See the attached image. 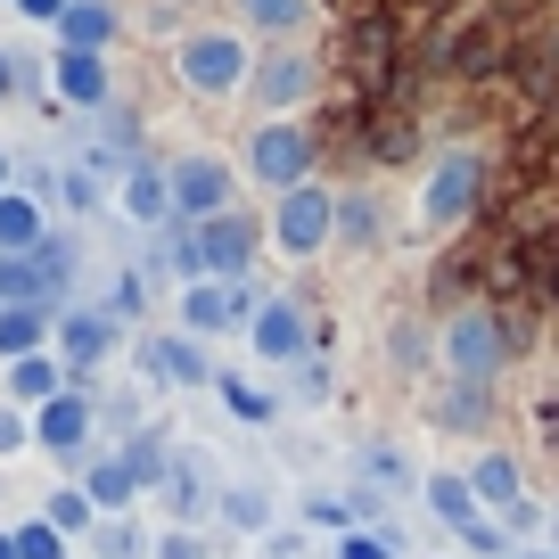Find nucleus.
<instances>
[{
    "label": "nucleus",
    "mask_w": 559,
    "mask_h": 559,
    "mask_svg": "<svg viewBox=\"0 0 559 559\" xmlns=\"http://www.w3.org/2000/svg\"><path fill=\"white\" fill-rule=\"evenodd\" d=\"M41 519H50L58 535L74 543V535H91V526H99V510H91V493H83V486H58V493H50V510H41Z\"/></svg>",
    "instance_id": "c756f323"
},
{
    "label": "nucleus",
    "mask_w": 559,
    "mask_h": 559,
    "mask_svg": "<svg viewBox=\"0 0 559 559\" xmlns=\"http://www.w3.org/2000/svg\"><path fill=\"white\" fill-rule=\"evenodd\" d=\"M74 486L91 493V510H99V519H132V502H140V477H132V461H123V453H91Z\"/></svg>",
    "instance_id": "2eb2a0df"
},
{
    "label": "nucleus",
    "mask_w": 559,
    "mask_h": 559,
    "mask_svg": "<svg viewBox=\"0 0 559 559\" xmlns=\"http://www.w3.org/2000/svg\"><path fill=\"white\" fill-rule=\"evenodd\" d=\"M58 190H67V206H74V214H99V206H107V190H99V174H83V165H74V174H67V181H58Z\"/></svg>",
    "instance_id": "c9c22d12"
},
{
    "label": "nucleus",
    "mask_w": 559,
    "mask_h": 559,
    "mask_svg": "<svg viewBox=\"0 0 559 559\" xmlns=\"http://www.w3.org/2000/svg\"><path fill=\"white\" fill-rule=\"evenodd\" d=\"M230 9H239V34H263L272 50L313 25V0H230Z\"/></svg>",
    "instance_id": "a211bd4d"
},
{
    "label": "nucleus",
    "mask_w": 559,
    "mask_h": 559,
    "mask_svg": "<svg viewBox=\"0 0 559 559\" xmlns=\"http://www.w3.org/2000/svg\"><path fill=\"white\" fill-rule=\"evenodd\" d=\"M313 157H321V140L305 132L297 116H288V123H255V132H247V157H239V165L280 198V190H297V181H313Z\"/></svg>",
    "instance_id": "0eeeda50"
},
{
    "label": "nucleus",
    "mask_w": 559,
    "mask_h": 559,
    "mask_svg": "<svg viewBox=\"0 0 559 559\" xmlns=\"http://www.w3.org/2000/svg\"><path fill=\"white\" fill-rule=\"evenodd\" d=\"M214 386H223V403L247 419V428H272V419H280V395H272V386H255V379H230V370H214Z\"/></svg>",
    "instance_id": "bb28decb"
},
{
    "label": "nucleus",
    "mask_w": 559,
    "mask_h": 559,
    "mask_svg": "<svg viewBox=\"0 0 559 559\" xmlns=\"http://www.w3.org/2000/svg\"><path fill=\"white\" fill-rule=\"evenodd\" d=\"M157 493H174V502H181V510H190V502H198V493H214V477H206V461H198V453H181V461H174V469H165V486H157Z\"/></svg>",
    "instance_id": "2f4dec72"
},
{
    "label": "nucleus",
    "mask_w": 559,
    "mask_h": 559,
    "mask_svg": "<svg viewBox=\"0 0 559 559\" xmlns=\"http://www.w3.org/2000/svg\"><path fill=\"white\" fill-rule=\"evenodd\" d=\"M116 9L107 0H67V17H58V50H99L107 58V41H116Z\"/></svg>",
    "instance_id": "aec40b11"
},
{
    "label": "nucleus",
    "mask_w": 559,
    "mask_h": 559,
    "mask_svg": "<svg viewBox=\"0 0 559 559\" xmlns=\"http://www.w3.org/2000/svg\"><path fill=\"white\" fill-rule=\"evenodd\" d=\"M116 206H123V223H140V230H174V190H165V165H132Z\"/></svg>",
    "instance_id": "f3484780"
},
{
    "label": "nucleus",
    "mask_w": 559,
    "mask_h": 559,
    "mask_svg": "<svg viewBox=\"0 0 559 559\" xmlns=\"http://www.w3.org/2000/svg\"><path fill=\"white\" fill-rule=\"evenodd\" d=\"M50 321L41 305H0V362H25V354H50Z\"/></svg>",
    "instance_id": "4be33fe9"
},
{
    "label": "nucleus",
    "mask_w": 559,
    "mask_h": 559,
    "mask_svg": "<svg viewBox=\"0 0 559 559\" xmlns=\"http://www.w3.org/2000/svg\"><path fill=\"white\" fill-rule=\"evenodd\" d=\"M17 559H67V535L50 519H17Z\"/></svg>",
    "instance_id": "473e14b6"
},
{
    "label": "nucleus",
    "mask_w": 559,
    "mask_h": 559,
    "mask_svg": "<svg viewBox=\"0 0 559 559\" xmlns=\"http://www.w3.org/2000/svg\"><path fill=\"white\" fill-rule=\"evenodd\" d=\"M255 247H263V223H247L239 206L230 214H214V223H174V280L181 288H198V280H247L255 272Z\"/></svg>",
    "instance_id": "f257e3e1"
},
{
    "label": "nucleus",
    "mask_w": 559,
    "mask_h": 559,
    "mask_svg": "<svg viewBox=\"0 0 559 559\" xmlns=\"http://www.w3.org/2000/svg\"><path fill=\"white\" fill-rule=\"evenodd\" d=\"M428 419H437V428H486L493 419V386H453Z\"/></svg>",
    "instance_id": "c85d7f7f"
},
{
    "label": "nucleus",
    "mask_w": 559,
    "mask_h": 559,
    "mask_svg": "<svg viewBox=\"0 0 559 559\" xmlns=\"http://www.w3.org/2000/svg\"><path fill=\"white\" fill-rule=\"evenodd\" d=\"M255 305H263V288H255V272L247 280H198V288H181V337H223V330H239V321H255Z\"/></svg>",
    "instance_id": "9d476101"
},
{
    "label": "nucleus",
    "mask_w": 559,
    "mask_h": 559,
    "mask_svg": "<svg viewBox=\"0 0 559 559\" xmlns=\"http://www.w3.org/2000/svg\"><path fill=\"white\" fill-rule=\"evenodd\" d=\"M165 190H174V223H214V214H230V198H239V165H223L214 148H190V157L165 165Z\"/></svg>",
    "instance_id": "423d86ee"
},
{
    "label": "nucleus",
    "mask_w": 559,
    "mask_h": 559,
    "mask_svg": "<svg viewBox=\"0 0 559 559\" xmlns=\"http://www.w3.org/2000/svg\"><path fill=\"white\" fill-rule=\"evenodd\" d=\"M263 239L280 247V255H321V247H337V190H321V181H297V190H280L272 214H263Z\"/></svg>",
    "instance_id": "20e7f679"
},
{
    "label": "nucleus",
    "mask_w": 559,
    "mask_h": 559,
    "mask_svg": "<svg viewBox=\"0 0 559 559\" xmlns=\"http://www.w3.org/2000/svg\"><path fill=\"white\" fill-rule=\"evenodd\" d=\"M0 559H17V526H0Z\"/></svg>",
    "instance_id": "79ce46f5"
},
{
    "label": "nucleus",
    "mask_w": 559,
    "mask_h": 559,
    "mask_svg": "<svg viewBox=\"0 0 559 559\" xmlns=\"http://www.w3.org/2000/svg\"><path fill=\"white\" fill-rule=\"evenodd\" d=\"M354 469H362L370 493H395V502H412V493H419L412 453H395V444H362V453H354Z\"/></svg>",
    "instance_id": "412c9836"
},
{
    "label": "nucleus",
    "mask_w": 559,
    "mask_h": 559,
    "mask_svg": "<svg viewBox=\"0 0 559 559\" xmlns=\"http://www.w3.org/2000/svg\"><path fill=\"white\" fill-rule=\"evenodd\" d=\"M50 395H67V362H58V354H25V362H9V403H17V412H25V403L41 412Z\"/></svg>",
    "instance_id": "b1692460"
},
{
    "label": "nucleus",
    "mask_w": 559,
    "mask_h": 559,
    "mask_svg": "<svg viewBox=\"0 0 559 559\" xmlns=\"http://www.w3.org/2000/svg\"><path fill=\"white\" fill-rule=\"evenodd\" d=\"M116 346H123V321L107 313V305H58V321H50V354L67 362V386H83V370H99Z\"/></svg>",
    "instance_id": "6e6552de"
},
{
    "label": "nucleus",
    "mask_w": 559,
    "mask_h": 559,
    "mask_svg": "<svg viewBox=\"0 0 559 559\" xmlns=\"http://www.w3.org/2000/svg\"><path fill=\"white\" fill-rule=\"evenodd\" d=\"M247 67H255V50H247L239 25H190V34L174 41V74L190 99H247Z\"/></svg>",
    "instance_id": "f03ea898"
},
{
    "label": "nucleus",
    "mask_w": 559,
    "mask_h": 559,
    "mask_svg": "<svg viewBox=\"0 0 559 559\" xmlns=\"http://www.w3.org/2000/svg\"><path fill=\"white\" fill-rule=\"evenodd\" d=\"M297 551H305L297 526H272V535H263V559H297Z\"/></svg>",
    "instance_id": "4c0bfd02"
},
{
    "label": "nucleus",
    "mask_w": 559,
    "mask_h": 559,
    "mask_svg": "<svg viewBox=\"0 0 559 559\" xmlns=\"http://www.w3.org/2000/svg\"><path fill=\"white\" fill-rule=\"evenodd\" d=\"M50 74H58V99L83 107V116H107V107H116V74H107L99 50H58Z\"/></svg>",
    "instance_id": "4468645a"
},
{
    "label": "nucleus",
    "mask_w": 559,
    "mask_h": 559,
    "mask_svg": "<svg viewBox=\"0 0 559 559\" xmlns=\"http://www.w3.org/2000/svg\"><path fill=\"white\" fill-rule=\"evenodd\" d=\"M469 493H477V510H519L526 502V477H519V453H502V444H477V461L469 469Z\"/></svg>",
    "instance_id": "dca6fc26"
},
{
    "label": "nucleus",
    "mask_w": 559,
    "mask_h": 559,
    "mask_svg": "<svg viewBox=\"0 0 559 559\" xmlns=\"http://www.w3.org/2000/svg\"><path fill=\"white\" fill-rule=\"evenodd\" d=\"M419 502L437 510V519L453 526V535L477 519V493H469V477H461V469H428V477H419Z\"/></svg>",
    "instance_id": "a878e982"
},
{
    "label": "nucleus",
    "mask_w": 559,
    "mask_h": 559,
    "mask_svg": "<svg viewBox=\"0 0 559 559\" xmlns=\"http://www.w3.org/2000/svg\"><path fill=\"white\" fill-rule=\"evenodd\" d=\"M0 493H9V477H0Z\"/></svg>",
    "instance_id": "a18cd8bd"
},
{
    "label": "nucleus",
    "mask_w": 559,
    "mask_h": 559,
    "mask_svg": "<svg viewBox=\"0 0 559 559\" xmlns=\"http://www.w3.org/2000/svg\"><path fill=\"white\" fill-rule=\"evenodd\" d=\"M247 354H255V362H272V370L305 362V354H313V321H305V305H297V297H263L255 321H247Z\"/></svg>",
    "instance_id": "9b49d317"
},
{
    "label": "nucleus",
    "mask_w": 559,
    "mask_h": 559,
    "mask_svg": "<svg viewBox=\"0 0 559 559\" xmlns=\"http://www.w3.org/2000/svg\"><path fill=\"white\" fill-rule=\"evenodd\" d=\"M25 444H34V419H25L17 403H0V461H9V453H25Z\"/></svg>",
    "instance_id": "e433bc0d"
},
{
    "label": "nucleus",
    "mask_w": 559,
    "mask_h": 559,
    "mask_svg": "<svg viewBox=\"0 0 559 559\" xmlns=\"http://www.w3.org/2000/svg\"><path fill=\"white\" fill-rule=\"evenodd\" d=\"M148 559H214V535L206 526H165V535L148 543Z\"/></svg>",
    "instance_id": "7c9ffc66"
},
{
    "label": "nucleus",
    "mask_w": 559,
    "mask_h": 559,
    "mask_svg": "<svg viewBox=\"0 0 559 559\" xmlns=\"http://www.w3.org/2000/svg\"><path fill=\"white\" fill-rule=\"evenodd\" d=\"M510 559H559V551H510Z\"/></svg>",
    "instance_id": "c03bdc74"
},
{
    "label": "nucleus",
    "mask_w": 559,
    "mask_h": 559,
    "mask_svg": "<svg viewBox=\"0 0 559 559\" xmlns=\"http://www.w3.org/2000/svg\"><path fill=\"white\" fill-rule=\"evenodd\" d=\"M9 9H17V17H34V25H58V17H67V0H9Z\"/></svg>",
    "instance_id": "58836bf2"
},
{
    "label": "nucleus",
    "mask_w": 559,
    "mask_h": 559,
    "mask_svg": "<svg viewBox=\"0 0 559 559\" xmlns=\"http://www.w3.org/2000/svg\"><path fill=\"white\" fill-rule=\"evenodd\" d=\"M140 379L148 386H214V362L198 337H140Z\"/></svg>",
    "instance_id": "ddd939ff"
},
{
    "label": "nucleus",
    "mask_w": 559,
    "mask_h": 559,
    "mask_svg": "<svg viewBox=\"0 0 559 559\" xmlns=\"http://www.w3.org/2000/svg\"><path fill=\"white\" fill-rule=\"evenodd\" d=\"M0 190H17V165H9V148H0Z\"/></svg>",
    "instance_id": "a19ab883"
},
{
    "label": "nucleus",
    "mask_w": 559,
    "mask_h": 559,
    "mask_svg": "<svg viewBox=\"0 0 559 559\" xmlns=\"http://www.w3.org/2000/svg\"><path fill=\"white\" fill-rule=\"evenodd\" d=\"M543 526H551V551H559V510H551V519H543Z\"/></svg>",
    "instance_id": "37998d69"
},
{
    "label": "nucleus",
    "mask_w": 559,
    "mask_h": 559,
    "mask_svg": "<svg viewBox=\"0 0 559 559\" xmlns=\"http://www.w3.org/2000/svg\"><path fill=\"white\" fill-rule=\"evenodd\" d=\"M437 362L453 370V386H493V370L510 362L502 313H486V305H461V313L437 330Z\"/></svg>",
    "instance_id": "7ed1b4c3"
},
{
    "label": "nucleus",
    "mask_w": 559,
    "mask_h": 559,
    "mask_svg": "<svg viewBox=\"0 0 559 559\" xmlns=\"http://www.w3.org/2000/svg\"><path fill=\"white\" fill-rule=\"evenodd\" d=\"M50 239V214H41L34 190H0V255H34Z\"/></svg>",
    "instance_id": "6ab92c4d"
},
{
    "label": "nucleus",
    "mask_w": 559,
    "mask_h": 559,
    "mask_svg": "<svg viewBox=\"0 0 559 559\" xmlns=\"http://www.w3.org/2000/svg\"><path fill=\"white\" fill-rule=\"evenodd\" d=\"M477 190H486V157H477V148H437V165H428V181H419V230L469 223Z\"/></svg>",
    "instance_id": "39448f33"
},
{
    "label": "nucleus",
    "mask_w": 559,
    "mask_h": 559,
    "mask_svg": "<svg viewBox=\"0 0 559 559\" xmlns=\"http://www.w3.org/2000/svg\"><path fill=\"white\" fill-rule=\"evenodd\" d=\"M461 551H469V559H510V535L486 519V510H477V519L461 526Z\"/></svg>",
    "instance_id": "72a5a7b5"
},
{
    "label": "nucleus",
    "mask_w": 559,
    "mask_h": 559,
    "mask_svg": "<svg viewBox=\"0 0 559 559\" xmlns=\"http://www.w3.org/2000/svg\"><path fill=\"white\" fill-rule=\"evenodd\" d=\"M148 543L157 535H140V519H99L91 526V559H148Z\"/></svg>",
    "instance_id": "cd10ccee"
},
{
    "label": "nucleus",
    "mask_w": 559,
    "mask_h": 559,
    "mask_svg": "<svg viewBox=\"0 0 559 559\" xmlns=\"http://www.w3.org/2000/svg\"><path fill=\"white\" fill-rule=\"evenodd\" d=\"M214 526H230V535H272V493L263 486H214Z\"/></svg>",
    "instance_id": "5701e85b"
},
{
    "label": "nucleus",
    "mask_w": 559,
    "mask_h": 559,
    "mask_svg": "<svg viewBox=\"0 0 559 559\" xmlns=\"http://www.w3.org/2000/svg\"><path fill=\"white\" fill-rule=\"evenodd\" d=\"M247 99H255L263 123H288L305 99H313V58L305 50H263L255 67H247Z\"/></svg>",
    "instance_id": "1a4fd4ad"
},
{
    "label": "nucleus",
    "mask_w": 559,
    "mask_h": 559,
    "mask_svg": "<svg viewBox=\"0 0 559 559\" xmlns=\"http://www.w3.org/2000/svg\"><path fill=\"white\" fill-rule=\"evenodd\" d=\"M337 559H395L386 551V526H346V535H337Z\"/></svg>",
    "instance_id": "f704fd0d"
},
{
    "label": "nucleus",
    "mask_w": 559,
    "mask_h": 559,
    "mask_svg": "<svg viewBox=\"0 0 559 559\" xmlns=\"http://www.w3.org/2000/svg\"><path fill=\"white\" fill-rule=\"evenodd\" d=\"M91 437H99V403H91L83 386H67V395H50L34 412V444H50L58 461H83Z\"/></svg>",
    "instance_id": "f8f14e48"
},
{
    "label": "nucleus",
    "mask_w": 559,
    "mask_h": 559,
    "mask_svg": "<svg viewBox=\"0 0 559 559\" xmlns=\"http://www.w3.org/2000/svg\"><path fill=\"white\" fill-rule=\"evenodd\" d=\"M379 239H386L379 198H370V190H346V198H337V247H346V255H370Z\"/></svg>",
    "instance_id": "393cba45"
},
{
    "label": "nucleus",
    "mask_w": 559,
    "mask_h": 559,
    "mask_svg": "<svg viewBox=\"0 0 559 559\" xmlns=\"http://www.w3.org/2000/svg\"><path fill=\"white\" fill-rule=\"evenodd\" d=\"M17 74H25V67H9V50H0V99H9V91H17Z\"/></svg>",
    "instance_id": "ea45409f"
}]
</instances>
